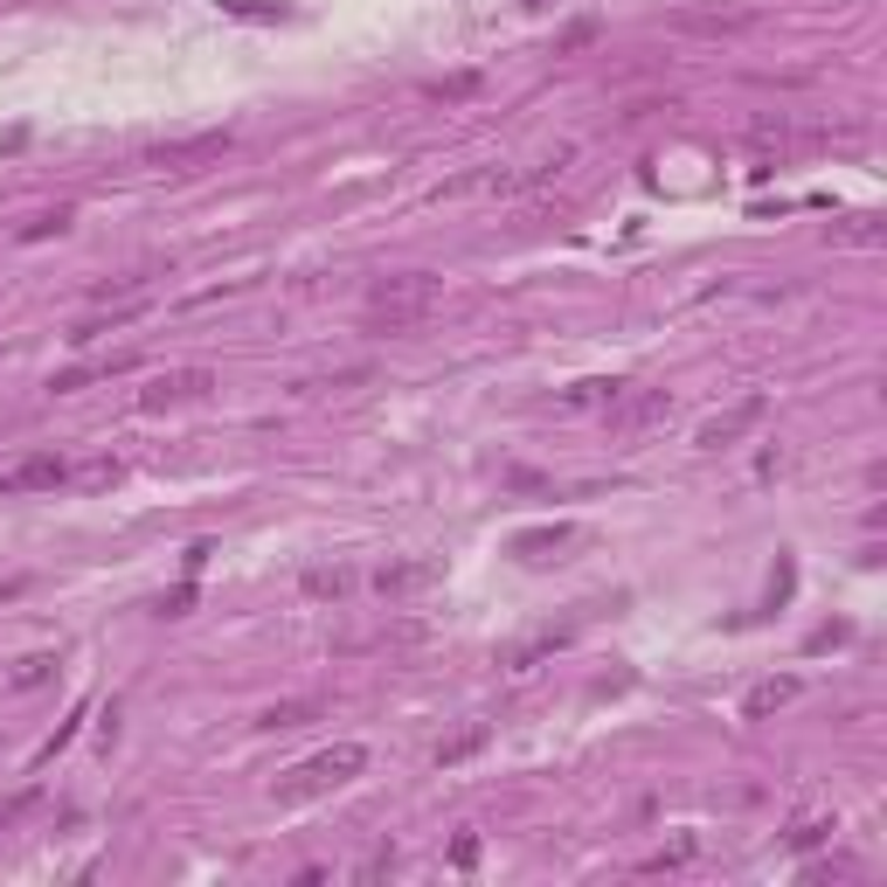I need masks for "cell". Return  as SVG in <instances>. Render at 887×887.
Masks as SVG:
<instances>
[{"instance_id": "obj_1", "label": "cell", "mask_w": 887, "mask_h": 887, "mask_svg": "<svg viewBox=\"0 0 887 887\" xmlns=\"http://www.w3.org/2000/svg\"><path fill=\"white\" fill-rule=\"evenodd\" d=\"M443 299V284L430 271H388L368 284V326L375 333H409L430 320V305Z\"/></svg>"}, {"instance_id": "obj_2", "label": "cell", "mask_w": 887, "mask_h": 887, "mask_svg": "<svg viewBox=\"0 0 887 887\" xmlns=\"http://www.w3.org/2000/svg\"><path fill=\"white\" fill-rule=\"evenodd\" d=\"M361 770H368V749H361V742H333V749H320V755H305V763L278 784V797H284V804H299V797L341 791L347 776H361Z\"/></svg>"}, {"instance_id": "obj_3", "label": "cell", "mask_w": 887, "mask_h": 887, "mask_svg": "<svg viewBox=\"0 0 887 887\" xmlns=\"http://www.w3.org/2000/svg\"><path fill=\"white\" fill-rule=\"evenodd\" d=\"M604 416H611V437L638 443V437H651V430L672 424V396H666V388H624V396H617Z\"/></svg>"}, {"instance_id": "obj_4", "label": "cell", "mask_w": 887, "mask_h": 887, "mask_svg": "<svg viewBox=\"0 0 887 887\" xmlns=\"http://www.w3.org/2000/svg\"><path fill=\"white\" fill-rule=\"evenodd\" d=\"M229 146H237V133H229V125H208V133L167 139V146H146V167H160V174H188V167H201V160H222Z\"/></svg>"}, {"instance_id": "obj_5", "label": "cell", "mask_w": 887, "mask_h": 887, "mask_svg": "<svg viewBox=\"0 0 887 887\" xmlns=\"http://www.w3.org/2000/svg\"><path fill=\"white\" fill-rule=\"evenodd\" d=\"M763 409H770L763 396H742V403H728V409H714L708 424L693 430V443H700V451H728V443H742L755 424H763Z\"/></svg>"}, {"instance_id": "obj_6", "label": "cell", "mask_w": 887, "mask_h": 887, "mask_svg": "<svg viewBox=\"0 0 887 887\" xmlns=\"http://www.w3.org/2000/svg\"><path fill=\"white\" fill-rule=\"evenodd\" d=\"M70 479V465L56 451H29L14 465H0V500H14V492H56Z\"/></svg>"}, {"instance_id": "obj_7", "label": "cell", "mask_w": 887, "mask_h": 887, "mask_svg": "<svg viewBox=\"0 0 887 887\" xmlns=\"http://www.w3.org/2000/svg\"><path fill=\"white\" fill-rule=\"evenodd\" d=\"M672 29H680V35H749L755 8H680Z\"/></svg>"}, {"instance_id": "obj_8", "label": "cell", "mask_w": 887, "mask_h": 887, "mask_svg": "<svg viewBox=\"0 0 887 887\" xmlns=\"http://www.w3.org/2000/svg\"><path fill=\"white\" fill-rule=\"evenodd\" d=\"M208 388H216V375H208V368H174V375H160L153 388H139V409H174V403L208 396Z\"/></svg>"}, {"instance_id": "obj_9", "label": "cell", "mask_w": 887, "mask_h": 887, "mask_svg": "<svg viewBox=\"0 0 887 887\" xmlns=\"http://www.w3.org/2000/svg\"><path fill=\"white\" fill-rule=\"evenodd\" d=\"M443 576V568L430 562V555H416V562H388V568H375V589L396 604V596H416V589H430Z\"/></svg>"}, {"instance_id": "obj_10", "label": "cell", "mask_w": 887, "mask_h": 887, "mask_svg": "<svg viewBox=\"0 0 887 887\" xmlns=\"http://www.w3.org/2000/svg\"><path fill=\"white\" fill-rule=\"evenodd\" d=\"M583 528H568V520H555V528H528V534H513V555L520 562H555L562 547H576Z\"/></svg>"}, {"instance_id": "obj_11", "label": "cell", "mask_w": 887, "mask_h": 887, "mask_svg": "<svg viewBox=\"0 0 887 887\" xmlns=\"http://www.w3.org/2000/svg\"><path fill=\"white\" fill-rule=\"evenodd\" d=\"M139 312H146V292H133V299H118L112 312H91V320H76V326H70V347H91L97 333H112V326H125V320H139Z\"/></svg>"}, {"instance_id": "obj_12", "label": "cell", "mask_w": 887, "mask_h": 887, "mask_svg": "<svg viewBox=\"0 0 887 887\" xmlns=\"http://www.w3.org/2000/svg\"><path fill=\"white\" fill-rule=\"evenodd\" d=\"M133 368H139V354H112V361H91V368H63L49 388L70 396V388H84V382H112V375H133Z\"/></svg>"}, {"instance_id": "obj_13", "label": "cell", "mask_w": 887, "mask_h": 887, "mask_svg": "<svg viewBox=\"0 0 887 887\" xmlns=\"http://www.w3.org/2000/svg\"><path fill=\"white\" fill-rule=\"evenodd\" d=\"M562 645H568V624H547V632H534V638H520V645L507 651V666H513V672H528L534 659H547V651H562Z\"/></svg>"}, {"instance_id": "obj_14", "label": "cell", "mask_w": 887, "mask_h": 887, "mask_svg": "<svg viewBox=\"0 0 887 887\" xmlns=\"http://www.w3.org/2000/svg\"><path fill=\"white\" fill-rule=\"evenodd\" d=\"M784 700H797V680L784 672V680H763V687H749V700H742V714L749 721H763V714H776Z\"/></svg>"}, {"instance_id": "obj_15", "label": "cell", "mask_w": 887, "mask_h": 887, "mask_svg": "<svg viewBox=\"0 0 887 887\" xmlns=\"http://www.w3.org/2000/svg\"><path fill=\"white\" fill-rule=\"evenodd\" d=\"M832 243H853V250H874V243H887V229H880L874 216H839V222H832Z\"/></svg>"}, {"instance_id": "obj_16", "label": "cell", "mask_w": 887, "mask_h": 887, "mask_svg": "<svg viewBox=\"0 0 887 887\" xmlns=\"http://www.w3.org/2000/svg\"><path fill=\"white\" fill-rule=\"evenodd\" d=\"M617 396H624V382H604V375H596V382H576V388H568L562 409H611Z\"/></svg>"}, {"instance_id": "obj_17", "label": "cell", "mask_w": 887, "mask_h": 887, "mask_svg": "<svg viewBox=\"0 0 887 887\" xmlns=\"http://www.w3.org/2000/svg\"><path fill=\"white\" fill-rule=\"evenodd\" d=\"M49 672H56V651H29V659H21V666L8 672V687H14V693H29V687H42V680H49Z\"/></svg>"}, {"instance_id": "obj_18", "label": "cell", "mask_w": 887, "mask_h": 887, "mask_svg": "<svg viewBox=\"0 0 887 887\" xmlns=\"http://www.w3.org/2000/svg\"><path fill=\"white\" fill-rule=\"evenodd\" d=\"M354 589V568H341V562H333V568H305V596H347Z\"/></svg>"}, {"instance_id": "obj_19", "label": "cell", "mask_w": 887, "mask_h": 887, "mask_svg": "<svg viewBox=\"0 0 887 887\" xmlns=\"http://www.w3.org/2000/svg\"><path fill=\"white\" fill-rule=\"evenodd\" d=\"M312 714H320V700H278V708H264L257 721H264V728H305Z\"/></svg>"}, {"instance_id": "obj_20", "label": "cell", "mask_w": 887, "mask_h": 887, "mask_svg": "<svg viewBox=\"0 0 887 887\" xmlns=\"http://www.w3.org/2000/svg\"><path fill=\"white\" fill-rule=\"evenodd\" d=\"M479 749H486V721H472L465 735H451V742H443V749H437V763L451 770V763H465V755H479Z\"/></svg>"}, {"instance_id": "obj_21", "label": "cell", "mask_w": 887, "mask_h": 887, "mask_svg": "<svg viewBox=\"0 0 887 887\" xmlns=\"http://www.w3.org/2000/svg\"><path fill=\"white\" fill-rule=\"evenodd\" d=\"M693 859V839H672L666 853H651V859H638V874H672V867H687Z\"/></svg>"}, {"instance_id": "obj_22", "label": "cell", "mask_w": 887, "mask_h": 887, "mask_svg": "<svg viewBox=\"0 0 887 887\" xmlns=\"http://www.w3.org/2000/svg\"><path fill=\"white\" fill-rule=\"evenodd\" d=\"M818 839H832V818H804V825H791V839H784V846H791V853H812Z\"/></svg>"}, {"instance_id": "obj_23", "label": "cell", "mask_w": 887, "mask_h": 887, "mask_svg": "<svg viewBox=\"0 0 887 887\" xmlns=\"http://www.w3.org/2000/svg\"><path fill=\"white\" fill-rule=\"evenodd\" d=\"M70 229V208H49V216H35L29 229H21V243H42V237H63Z\"/></svg>"}, {"instance_id": "obj_24", "label": "cell", "mask_w": 887, "mask_h": 887, "mask_svg": "<svg viewBox=\"0 0 887 887\" xmlns=\"http://www.w3.org/2000/svg\"><path fill=\"white\" fill-rule=\"evenodd\" d=\"M791 139H797V133H791L784 118H755V125H749V146H791Z\"/></svg>"}, {"instance_id": "obj_25", "label": "cell", "mask_w": 887, "mask_h": 887, "mask_svg": "<svg viewBox=\"0 0 887 887\" xmlns=\"http://www.w3.org/2000/svg\"><path fill=\"white\" fill-rule=\"evenodd\" d=\"M479 91V70H465V76H443V84H430L437 104H458V97H472Z\"/></svg>"}, {"instance_id": "obj_26", "label": "cell", "mask_w": 887, "mask_h": 887, "mask_svg": "<svg viewBox=\"0 0 887 887\" xmlns=\"http://www.w3.org/2000/svg\"><path fill=\"white\" fill-rule=\"evenodd\" d=\"M222 14H237V21H284V8H271V0H222Z\"/></svg>"}, {"instance_id": "obj_27", "label": "cell", "mask_w": 887, "mask_h": 887, "mask_svg": "<svg viewBox=\"0 0 887 887\" xmlns=\"http://www.w3.org/2000/svg\"><path fill=\"white\" fill-rule=\"evenodd\" d=\"M42 804V784H29V791H14V797H0V825H14L21 812H35Z\"/></svg>"}, {"instance_id": "obj_28", "label": "cell", "mask_w": 887, "mask_h": 887, "mask_svg": "<svg viewBox=\"0 0 887 887\" xmlns=\"http://www.w3.org/2000/svg\"><path fill=\"white\" fill-rule=\"evenodd\" d=\"M451 867H479V839H472V832H465V839L451 846Z\"/></svg>"}, {"instance_id": "obj_29", "label": "cell", "mask_w": 887, "mask_h": 887, "mask_svg": "<svg viewBox=\"0 0 887 887\" xmlns=\"http://www.w3.org/2000/svg\"><path fill=\"white\" fill-rule=\"evenodd\" d=\"M76 479H84V486H104V479H118V465H112V458H97V465H84Z\"/></svg>"}, {"instance_id": "obj_30", "label": "cell", "mask_w": 887, "mask_h": 887, "mask_svg": "<svg viewBox=\"0 0 887 887\" xmlns=\"http://www.w3.org/2000/svg\"><path fill=\"white\" fill-rule=\"evenodd\" d=\"M188 604H195V589H188V583H180L174 596H160V617H180V611H188Z\"/></svg>"}, {"instance_id": "obj_31", "label": "cell", "mask_w": 887, "mask_h": 887, "mask_svg": "<svg viewBox=\"0 0 887 887\" xmlns=\"http://www.w3.org/2000/svg\"><path fill=\"white\" fill-rule=\"evenodd\" d=\"M21 146H29V133H21V125H14V133H0V153H21Z\"/></svg>"}, {"instance_id": "obj_32", "label": "cell", "mask_w": 887, "mask_h": 887, "mask_svg": "<svg viewBox=\"0 0 887 887\" xmlns=\"http://www.w3.org/2000/svg\"><path fill=\"white\" fill-rule=\"evenodd\" d=\"M29 589V576H14V583H0V604H14V596Z\"/></svg>"}]
</instances>
